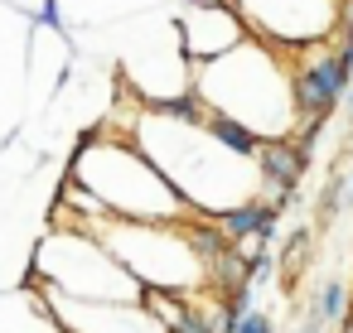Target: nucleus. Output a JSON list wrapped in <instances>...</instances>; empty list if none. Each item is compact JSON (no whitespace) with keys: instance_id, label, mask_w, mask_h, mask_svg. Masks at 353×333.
<instances>
[{"instance_id":"obj_1","label":"nucleus","mask_w":353,"mask_h":333,"mask_svg":"<svg viewBox=\"0 0 353 333\" xmlns=\"http://www.w3.org/2000/svg\"><path fill=\"white\" fill-rule=\"evenodd\" d=\"M126 140L160 169V179L179 193V203L194 217H223V213L261 198L256 164L228 155L203 131V121H170L155 107H141Z\"/></svg>"},{"instance_id":"obj_2","label":"nucleus","mask_w":353,"mask_h":333,"mask_svg":"<svg viewBox=\"0 0 353 333\" xmlns=\"http://www.w3.org/2000/svg\"><path fill=\"white\" fill-rule=\"evenodd\" d=\"M194 97L213 111L252 131L256 140H290L295 136V107H290V73L285 54H276L261 39H242L228 54L189 68Z\"/></svg>"},{"instance_id":"obj_3","label":"nucleus","mask_w":353,"mask_h":333,"mask_svg":"<svg viewBox=\"0 0 353 333\" xmlns=\"http://www.w3.org/2000/svg\"><path fill=\"white\" fill-rule=\"evenodd\" d=\"M68 179L88 189L107 217H121V222H189L194 217L179 203V193L160 179V169L121 131H92L78 145Z\"/></svg>"},{"instance_id":"obj_4","label":"nucleus","mask_w":353,"mask_h":333,"mask_svg":"<svg viewBox=\"0 0 353 333\" xmlns=\"http://www.w3.org/2000/svg\"><path fill=\"white\" fill-rule=\"evenodd\" d=\"M34 280H44L49 294L59 299H88V304H141V285L112 261V251L73 227L59 222L49 232V241L34 256Z\"/></svg>"},{"instance_id":"obj_5","label":"nucleus","mask_w":353,"mask_h":333,"mask_svg":"<svg viewBox=\"0 0 353 333\" xmlns=\"http://www.w3.org/2000/svg\"><path fill=\"white\" fill-rule=\"evenodd\" d=\"M242 30L281 54L329 44L343 25V0H232Z\"/></svg>"},{"instance_id":"obj_6","label":"nucleus","mask_w":353,"mask_h":333,"mask_svg":"<svg viewBox=\"0 0 353 333\" xmlns=\"http://www.w3.org/2000/svg\"><path fill=\"white\" fill-rule=\"evenodd\" d=\"M285 73H290L295 126L300 121L329 126V116H334V107L343 102V87H348V68L339 63V49L334 44L295 49V54H285Z\"/></svg>"},{"instance_id":"obj_7","label":"nucleus","mask_w":353,"mask_h":333,"mask_svg":"<svg viewBox=\"0 0 353 333\" xmlns=\"http://www.w3.org/2000/svg\"><path fill=\"white\" fill-rule=\"evenodd\" d=\"M49 323L59 333H165L141 304H88L49 294Z\"/></svg>"},{"instance_id":"obj_8","label":"nucleus","mask_w":353,"mask_h":333,"mask_svg":"<svg viewBox=\"0 0 353 333\" xmlns=\"http://www.w3.org/2000/svg\"><path fill=\"white\" fill-rule=\"evenodd\" d=\"M179 39H184V54H189V68H194V63H208V58L228 54L232 44H242L247 30L232 15V6H194V10L179 15Z\"/></svg>"},{"instance_id":"obj_9","label":"nucleus","mask_w":353,"mask_h":333,"mask_svg":"<svg viewBox=\"0 0 353 333\" xmlns=\"http://www.w3.org/2000/svg\"><path fill=\"white\" fill-rule=\"evenodd\" d=\"M256 184H261V198L276 208V213H290L295 203V189L310 169V160L295 150V140H261L256 145Z\"/></svg>"},{"instance_id":"obj_10","label":"nucleus","mask_w":353,"mask_h":333,"mask_svg":"<svg viewBox=\"0 0 353 333\" xmlns=\"http://www.w3.org/2000/svg\"><path fill=\"white\" fill-rule=\"evenodd\" d=\"M348 294H353V285L339 280V275H329V280L314 285V294H310V314H314L324 328H339V319H343V309H348Z\"/></svg>"},{"instance_id":"obj_11","label":"nucleus","mask_w":353,"mask_h":333,"mask_svg":"<svg viewBox=\"0 0 353 333\" xmlns=\"http://www.w3.org/2000/svg\"><path fill=\"white\" fill-rule=\"evenodd\" d=\"M203 131H208V136H213V140H218V145H223L228 155H237V160H256V145H261V140H256L252 131H242L237 121L203 111Z\"/></svg>"},{"instance_id":"obj_12","label":"nucleus","mask_w":353,"mask_h":333,"mask_svg":"<svg viewBox=\"0 0 353 333\" xmlns=\"http://www.w3.org/2000/svg\"><path fill=\"white\" fill-rule=\"evenodd\" d=\"M232 333H281V328H276L271 309H247V314H237Z\"/></svg>"},{"instance_id":"obj_13","label":"nucleus","mask_w":353,"mask_h":333,"mask_svg":"<svg viewBox=\"0 0 353 333\" xmlns=\"http://www.w3.org/2000/svg\"><path fill=\"white\" fill-rule=\"evenodd\" d=\"M339 213H353V169H343V184H339Z\"/></svg>"},{"instance_id":"obj_14","label":"nucleus","mask_w":353,"mask_h":333,"mask_svg":"<svg viewBox=\"0 0 353 333\" xmlns=\"http://www.w3.org/2000/svg\"><path fill=\"white\" fill-rule=\"evenodd\" d=\"M295 333H329V328H324V323H319V319H314V314L305 309V319L295 323Z\"/></svg>"},{"instance_id":"obj_15","label":"nucleus","mask_w":353,"mask_h":333,"mask_svg":"<svg viewBox=\"0 0 353 333\" xmlns=\"http://www.w3.org/2000/svg\"><path fill=\"white\" fill-rule=\"evenodd\" d=\"M44 25H49V30H59V25H63V15H59V0H44Z\"/></svg>"},{"instance_id":"obj_16","label":"nucleus","mask_w":353,"mask_h":333,"mask_svg":"<svg viewBox=\"0 0 353 333\" xmlns=\"http://www.w3.org/2000/svg\"><path fill=\"white\" fill-rule=\"evenodd\" d=\"M343 107H348V116H353V78H348V87H343Z\"/></svg>"}]
</instances>
